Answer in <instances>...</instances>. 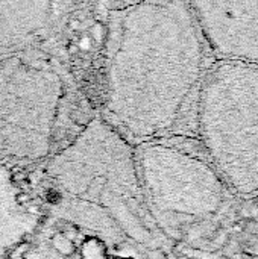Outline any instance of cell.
<instances>
[{"label": "cell", "instance_id": "cell-5", "mask_svg": "<svg viewBox=\"0 0 258 259\" xmlns=\"http://www.w3.org/2000/svg\"><path fill=\"white\" fill-rule=\"evenodd\" d=\"M65 83L56 61L38 49L0 58V162L49 156Z\"/></svg>", "mask_w": 258, "mask_h": 259}, {"label": "cell", "instance_id": "cell-9", "mask_svg": "<svg viewBox=\"0 0 258 259\" xmlns=\"http://www.w3.org/2000/svg\"><path fill=\"white\" fill-rule=\"evenodd\" d=\"M50 243H52V247H53L59 255H62V256H71V255H75V252H76V246H75L73 240L68 238V237H67L65 234H62V232H56V234L52 237Z\"/></svg>", "mask_w": 258, "mask_h": 259}, {"label": "cell", "instance_id": "cell-2", "mask_svg": "<svg viewBox=\"0 0 258 259\" xmlns=\"http://www.w3.org/2000/svg\"><path fill=\"white\" fill-rule=\"evenodd\" d=\"M134 159L148 211L163 237L219 259L240 231L248 200L239 199L189 137L143 143Z\"/></svg>", "mask_w": 258, "mask_h": 259}, {"label": "cell", "instance_id": "cell-3", "mask_svg": "<svg viewBox=\"0 0 258 259\" xmlns=\"http://www.w3.org/2000/svg\"><path fill=\"white\" fill-rule=\"evenodd\" d=\"M192 138L239 199L258 200V67L210 64Z\"/></svg>", "mask_w": 258, "mask_h": 259}, {"label": "cell", "instance_id": "cell-4", "mask_svg": "<svg viewBox=\"0 0 258 259\" xmlns=\"http://www.w3.org/2000/svg\"><path fill=\"white\" fill-rule=\"evenodd\" d=\"M47 173L73 197L106 208L132 238L143 244L154 240L158 229L141 193L134 147L102 118L61 150L47 164Z\"/></svg>", "mask_w": 258, "mask_h": 259}, {"label": "cell", "instance_id": "cell-10", "mask_svg": "<svg viewBox=\"0 0 258 259\" xmlns=\"http://www.w3.org/2000/svg\"><path fill=\"white\" fill-rule=\"evenodd\" d=\"M114 259H134V258H129V256H116Z\"/></svg>", "mask_w": 258, "mask_h": 259}, {"label": "cell", "instance_id": "cell-8", "mask_svg": "<svg viewBox=\"0 0 258 259\" xmlns=\"http://www.w3.org/2000/svg\"><path fill=\"white\" fill-rule=\"evenodd\" d=\"M79 259H109L106 244L96 237L85 238L81 246Z\"/></svg>", "mask_w": 258, "mask_h": 259}, {"label": "cell", "instance_id": "cell-1", "mask_svg": "<svg viewBox=\"0 0 258 259\" xmlns=\"http://www.w3.org/2000/svg\"><path fill=\"white\" fill-rule=\"evenodd\" d=\"M108 6L102 120L132 147L192 138L199 87L213 61L190 2Z\"/></svg>", "mask_w": 258, "mask_h": 259}, {"label": "cell", "instance_id": "cell-7", "mask_svg": "<svg viewBox=\"0 0 258 259\" xmlns=\"http://www.w3.org/2000/svg\"><path fill=\"white\" fill-rule=\"evenodd\" d=\"M50 2H0V58L30 49L52 21Z\"/></svg>", "mask_w": 258, "mask_h": 259}, {"label": "cell", "instance_id": "cell-6", "mask_svg": "<svg viewBox=\"0 0 258 259\" xmlns=\"http://www.w3.org/2000/svg\"><path fill=\"white\" fill-rule=\"evenodd\" d=\"M213 62L258 67V2H190Z\"/></svg>", "mask_w": 258, "mask_h": 259}]
</instances>
